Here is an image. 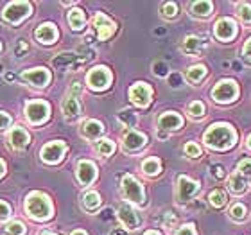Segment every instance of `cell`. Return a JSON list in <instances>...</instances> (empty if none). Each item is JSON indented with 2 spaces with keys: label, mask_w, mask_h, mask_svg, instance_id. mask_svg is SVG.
<instances>
[{
  "label": "cell",
  "mask_w": 251,
  "mask_h": 235,
  "mask_svg": "<svg viewBox=\"0 0 251 235\" xmlns=\"http://www.w3.org/2000/svg\"><path fill=\"white\" fill-rule=\"evenodd\" d=\"M203 140L206 146L215 149V151H226L237 142V133L230 124L217 122V124H212L206 130Z\"/></svg>",
  "instance_id": "6da1fadb"
},
{
  "label": "cell",
  "mask_w": 251,
  "mask_h": 235,
  "mask_svg": "<svg viewBox=\"0 0 251 235\" xmlns=\"http://www.w3.org/2000/svg\"><path fill=\"white\" fill-rule=\"evenodd\" d=\"M24 209H25L29 217H32V219L36 221L50 219L54 212L52 201L49 199V196L43 192H38V190L27 194L25 201H24Z\"/></svg>",
  "instance_id": "7a4b0ae2"
},
{
  "label": "cell",
  "mask_w": 251,
  "mask_h": 235,
  "mask_svg": "<svg viewBox=\"0 0 251 235\" xmlns=\"http://www.w3.org/2000/svg\"><path fill=\"white\" fill-rule=\"evenodd\" d=\"M24 113H25V120L31 126H40L43 122H47L49 117H50V104L47 101H29L25 103V108H24Z\"/></svg>",
  "instance_id": "3957f363"
},
{
  "label": "cell",
  "mask_w": 251,
  "mask_h": 235,
  "mask_svg": "<svg viewBox=\"0 0 251 235\" xmlns=\"http://www.w3.org/2000/svg\"><path fill=\"white\" fill-rule=\"evenodd\" d=\"M121 188H122V196H124L129 203H133V205L146 203V192H144V187H142L140 182H138L135 176L124 174V176H122V182H121Z\"/></svg>",
  "instance_id": "277c9868"
},
{
  "label": "cell",
  "mask_w": 251,
  "mask_h": 235,
  "mask_svg": "<svg viewBox=\"0 0 251 235\" xmlns=\"http://www.w3.org/2000/svg\"><path fill=\"white\" fill-rule=\"evenodd\" d=\"M31 15H32V5L29 2H24V0L9 2L4 7V11H2V18L7 24H13V26H18L22 20H25L27 16Z\"/></svg>",
  "instance_id": "5b68a950"
},
{
  "label": "cell",
  "mask_w": 251,
  "mask_h": 235,
  "mask_svg": "<svg viewBox=\"0 0 251 235\" xmlns=\"http://www.w3.org/2000/svg\"><path fill=\"white\" fill-rule=\"evenodd\" d=\"M79 92H81L79 83H74L61 103V111L68 122H72V120H75L79 115H81V104H79V101H77Z\"/></svg>",
  "instance_id": "8992f818"
},
{
  "label": "cell",
  "mask_w": 251,
  "mask_h": 235,
  "mask_svg": "<svg viewBox=\"0 0 251 235\" xmlns=\"http://www.w3.org/2000/svg\"><path fill=\"white\" fill-rule=\"evenodd\" d=\"M111 79H113V76H111L108 67H94L86 76V84L94 92H102V90L110 88Z\"/></svg>",
  "instance_id": "52a82bcc"
},
{
  "label": "cell",
  "mask_w": 251,
  "mask_h": 235,
  "mask_svg": "<svg viewBox=\"0 0 251 235\" xmlns=\"http://www.w3.org/2000/svg\"><path fill=\"white\" fill-rule=\"evenodd\" d=\"M65 153H67V144L63 140H52L40 149V158H42V162L54 165V163L61 162Z\"/></svg>",
  "instance_id": "ba28073f"
},
{
  "label": "cell",
  "mask_w": 251,
  "mask_h": 235,
  "mask_svg": "<svg viewBox=\"0 0 251 235\" xmlns=\"http://www.w3.org/2000/svg\"><path fill=\"white\" fill-rule=\"evenodd\" d=\"M239 95V86H237L235 81H230V79H225V81H219L215 84L214 90H212V99L215 103H231Z\"/></svg>",
  "instance_id": "9c48e42d"
},
{
  "label": "cell",
  "mask_w": 251,
  "mask_h": 235,
  "mask_svg": "<svg viewBox=\"0 0 251 235\" xmlns=\"http://www.w3.org/2000/svg\"><path fill=\"white\" fill-rule=\"evenodd\" d=\"M22 79H24L25 83L31 84V86H36V88H45V86H49L50 79H52V76H50V72H49L47 68L36 67V68L24 70V72H22Z\"/></svg>",
  "instance_id": "30bf717a"
},
{
  "label": "cell",
  "mask_w": 251,
  "mask_h": 235,
  "mask_svg": "<svg viewBox=\"0 0 251 235\" xmlns=\"http://www.w3.org/2000/svg\"><path fill=\"white\" fill-rule=\"evenodd\" d=\"M29 144H31V135L27 133L25 128L13 126L9 130V133H7V146H9L13 151H24Z\"/></svg>",
  "instance_id": "8fae6325"
},
{
  "label": "cell",
  "mask_w": 251,
  "mask_h": 235,
  "mask_svg": "<svg viewBox=\"0 0 251 235\" xmlns=\"http://www.w3.org/2000/svg\"><path fill=\"white\" fill-rule=\"evenodd\" d=\"M151 97H152V90L151 86L147 83H135L133 86L129 88V99L133 104L140 106V108H146L149 106L151 103Z\"/></svg>",
  "instance_id": "7c38bea8"
},
{
  "label": "cell",
  "mask_w": 251,
  "mask_h": 235,
  "mask_svg": "<svg viewBox=\"0 0 251 235\" xmlns=\"http://www.w3.org/2000/svg\"><path fill=\"white\" fill-rule=\"evenodd\" d=\"M58 36V27L54 26L52 22H43L34 29V40L42 45H52V43H56Z\"/></svg>",
  "instance_id": "4fadbf2b"
},
{
  "label": "cell",
  "mask_w": 251,
  "mask_h": 235,
  "mask_svg": "<svg viewBox=\"0 0 251 235\" xmlns=\"http://www.w3.org/2000/svg\"><path fill=\"white\" fill-rule=\"evenodd\" d=\"M117 217L122 223L126 230H136L140 226V217L135 212V209L131 207L129 203H122L117 210Z\"/></svg>",
  "instance_id": "5bb4252c"
},
{
  "label": "cell",
  "mask_w": 251,
  "mask_h": 235,
  "mask_svg": "<svg viewBox=\"0 0 251 235\" xmlns=\"http://www.w3.org/2000/svg\"><path fill=\"white\" fill-rule=\"evenodd\" d=\"M94 27H95V31H97L99 40H102V42L113 36V32H115V29H117L115 22L110 20L104 13H97V15L94 16Z\"/></svg>",
  "instance_id": "9a60e30c"
},
{
  "label": "cell",
  "mask_w": 251,
  "mask_h": 235,
  "mask_svg": "<svg viewBox=\"0 0 251 235\" xmlns=\"http://www.w3.org/2000/svg\"><path fill=\"white\" fill-rule=\"evenodd\" d=\"M198 188H199L198 182L190 180L188 176H179L178 178V190H176V198H178L179 203H187L188 199L198 192Z\"/></svg>",
  "instance_id": "2e32d148"
},
{
  "label": "cell",
  "mask_w": 251,
  "mask_h": 235,
  "mask_svg": "<svg viewBox=\"0 0 251 235\" xmlns=\"http://www.w3.org/2000/svg\"><path fill=\"white\" fill-rule=\"evenodd\" d=\"M214 32L219 40H223V42H230V40H233L237 34L235 22L231 20V18H221V20L215 22Z\"/></svg>",
  "instance_id": "e0dca14e"
},
{
  "label": "cell",
  "mask_w": 251,
  "mask_h": 235,
  "mask_svg": "<svg viewBox=\"0 0 251 235\" xmlns=\"http://www.w3.org/2000/svg\"><path fill=\"white\" fill-rule=\"evenodd\" d=\"M75 174H77V180L81 185H90L97 178V165L94 162H90V160H81L77 163Z\"/></svg>",
  "instance_id": "ac0fdd59"
},
{
  "label": "cell",
  "mask_w": 251,
  "mask_h": 235,
  "mask_svg": "<svg viewBox=\"0 0 251 235\" xmlns=\"http://www.w3.org/2000/svg\"><path fill=\"white\" fill-rule=\"evenodd\" d=\"M147 144V136L140 131L129 130L124 133V138H122V146H124L126 151H138Z\"/></svg>",
  "instance_id": "d6986e66"
},
{
  "label": "cell",
  "mask_w": 251,
  "mask_h": 235,
  "mask_svg": "<svg viewBox=\"0 0 251 235\" xmlns=\"http://www.w3.org/2000/svg\"><path fill=\"white\" fill-rule=\"evenodd\" d=\"M183 126V119L176 111H165L158 117V130L160 131H176Z\"/></svg>",
  "instance_id": "ffe728a7"
},
{
  "label": "cell",
  "mask_w": 251,
  "mask_h": 235,
  "mask_svg": "<svg viewBox=\"0 0 251 235\" xmlns=\"http://www.w3.org/2000/svg\"><path fill=\"white\" fill-rule=\"evenodd\" d=\"M81 63H83V59H79L77 54L61 52L52 59V67L59 68V70H75Z\"/></svg>",
  "instance_id": "44dd1931"
},
{
  "label": "cell",
  "mask_w": 251,
  "mask_h": 235,
  "mask_svg": "<svg viewBox=\"0 0 251 235\" xmlns=\"http://www.w3.org/2000/svg\"><path fill=\"white\" fill-rule=\"evenodd\" d=\"M102 133H104V126L99 120L90 119V120H84L83 124H81V135L84 138H88V140H100Z\"/></svg>",
  "instance_id": "7402d4cb"
},
{
  "label": "cell",
  "mask_w": 251,
  "mask_h": 235,
  "mask_svg": "<svg viewBox=\"0 0 251 235\" xmlns=\"http://www.w3.org/2000/svg\"><path fill=\"white\" fill-rule=\"evenodd\" d=\"M67 20H68V26L72 31H81L86 24V16H84V11L79 9V7H74V9L68 11L67 15Z\"/></svg>",
  "instance_id": "603a6c76"
},
{
  "label": "cell",
  "mask_w": 251,
  "mask_h": 235,
  "mask_svg": "<svg viewBox=\"0 0 251 235\" xmlns=\"http://www.w3.org/2000/svg\"><path fill=\"white\" fill-rule=\"evenodd\" d=\"M212 9H214V4L208 0H198V2L190 4V15L196 18H206L212 15Z\"/></svg>",
  "instance_id": "cb8c5ba5"
},
{
  "label": "cell",
  "mask_w": 251,
  "mask_h": 235,
  "mask_svg": "<svg viewBox=\"0 0 251 235\" xmlns=\"http://www.w3.org/2000/svg\"><path fill=\"white\" fill-rule=\"evenodd\" d=\"M81 203H83L84 210H88V212H95V210L100 207V196L95 192V190H88V192L83 194Z\"/></svg>",
  "instance_id": "d4e9b609"
},
{
  "label": "cell",
  "mask_w": 251,
  "mask_h": 235,
  "mask_svg": "<svg viewBox=\"0 0 251 235\" xmlns=\"http://www.w3.org/2000/svg\"><path fill=\"white\" fill-rule=\"evenodd\" d=\"M203 47H204V42L203 40H199L198 36H187L183 40V52L185 54H199L201 51H203Z\"/></svg>",
  "instance_id": "484cf974"
},
{
  "label": "cell",
  "mask_w": 251,
  "mask_h": 235,
  "mask_svg": "<svg viewBox=\"0 0 251 235\" xmlns=\"http://www.w3.org/2000/svg\"><path fill=\"white\" fill-rule=\"evenodd\" d=\"M142 171L147 176H156L162 171V162L158 158H147V160L142 162Z\"/></svg>",
  "instance_id": "4316f807"
},
{
  "label": "cell",
  "mask_w": 251,
  "mask_h": 235,
  "mask_svg": "<svg viewBox=\"0 0 251 235\" xmlns=\"http://www.w3.org/2000/svg\"><path fill=\"white\" fill-rule=\"evenodd\" d=\"M25 232H27L25 225H24L22 221H18V219L7 221V223H5V226H4V234L5 235H25Z\"/></svg>",
  "instance_id": "83f0119b"
},
{
  "label": "cell",
  "mask_w": 251,
  "mask_h": 235,
  "mask_svg": "<svg viewBox=\"0 0 251 235\" xmlns=\"http://www.w3.org/2000/svg\"><path fill=\"white\" fill-rule=\"evenodd\" d=\"M95 149H97V153H99L100 157H110V155L115 153V144L110 138H100L95 144Z\"/></svg>",
  "instance_id": "f1b7e54d"
},
{
  "label": "cell",
  "mask_w": 251,
  "mask_h": 235,
  "mask_svg": "<svg viewBox=\"0 0 251 235\" xmlns=\"http://www.w3.org/2000/svg\"><path fill=\"white\" fill-rule=\"evenodd\" d=\"M206 76V68L203 65H194L187 70V79L190 83H199Z\"/></svg>",
  "instance_id": "f546056e"
},
{
  "label": "cell",
  "mask_w": 251,
  "mask_h": 235,
  "mask_svg": "<svg viewBox=\"0 0 251 235\" xmlns=\"http://www.w3.org/2000/svg\"><path fill=\"white\" fill-rule=\"evenodd\" d=\"M13 54H15L16 59H24L29 54V42L25 38H18L15 42V47H13Z\"/></svg>",
  "instance_id": "4dcf8cb0"
},
{
  "label": "cell",
  "mask_w": 251,
  "mask_h": 235,
  "mask_svg": "<svg viewBox=\"0 0 251 235\" xmlns=\"http://www.w3.org/2000/svg\"><path fill=\"white\" fill-rule=\"evenodd\" d=\"M228 185H230L231 192L242 194V192H244V188H246V180H244V178H242L239 173H235L233 176H230V182H228Z\"/></svg>",
  "instance_id": "1f68e13d"
},
{
  "label": "cell",
  "mask_w": 251,
  "mask_h": 235,
  "mask_svg": "<svg viewBox=\"0 0 251 235\" xmlns=\"http://www.w3.org/2000/svg\"><path fill=\"white\" fill-rule=\"evenodd\" d=\"M208 199H210V203L214 205L215 209H221V207H225V205H226V199H228V198H226L225 190L215 188V190H212V192H210Z\"/></svg>",
  "instance_id": "d6a6232c"
},
{
  "label": "cell",
  "mask_w": 251,
  "mask_h": 235,
  "mask_svg": "<svg viewBox=\"0 0 251 235\" xmlns=\"http://www.w3.org/2000/svg\"><path fill=\"white\" fill-rule=\"evenodd\" d=\"M230 217L233 221H244V217H246V207L241 203H235L230 209Z\"/></svg>",
  "instance_id": "836d02e7"
},
{
  "label": "cell",
  "mask_w": 251,
  "mask_h": 235,
  "mask_svg": "<svg viewBox=\"0 0 251 235\" xmlns=\"http://www.w3.org/2000/svg\"><path fill=\"white\" fill-rule=\"evenodd\" d=\"M188 113H190V117H196V119L203 117L204 115V104L201 103V101H194V103L188 104Z\"/></svg>",
  "instance_id": "e575fe53"
},
{
  "label": "cell",
  "mask_w": 251,
  "mask_h": 235,
  "mask_svg": "<svg viewBox=\"0 0 251 235\" xmlns=\"http://www.w3.org/2000/svg\"><path fill=\"white\" fill-rule=\"evenodd\" d=\"M237 15L244 24H250L251 22V5L250 4H239L237 5Z\"/></svg>",
  "instance_id": "d590c367"
},
{
  "label": "cell",
  "mask_w": 251,
  "mask_h": 235,
  "mask_svg": "<svg viewBox=\"0 0 251 235\" xmlns=\"http://www.w3.org/2000/svg\"><path fill=\"white\" fill-rule=\"evenodd\" d=\"M178 15V5L174 4V2H165L162 5V16L165 18H174V16Z\"/></svg>",
  "instance_id": "8d00e7d4"
},
{
  "label": "cell",
  "mask_w": 251,
  "mask_h": 235,
  "mask_svg": "<svg viewBox=\"0 0 251 235\" xmlns=\"http://www.w3.org/2000/svg\"><path fill=\"white\" fill-rule=\"evenodd\" d=\"M183 151H185V155H187V157L198 158L199 155H201V147H199L196 142H187V144H185V147H183Z\"/></svg>",
  "instance_id": "74e56055"
},
{
  "label": "cell",
  "mask_w": 251,
  "mask_h": 235,
  "mask_svg": "<svg viewBox=\"0 0 251 235\" xmlns=\"http://www.w3.org/2000/svg\"><path fill=\"white\" fill-rule=\"evenodd\" d=\"M239 174H241L244 180H250L251 183V160H242L239 163Z\"/></svg>",
  "instance_id": "f35d334b"
},
{
  "label": "cell",
  "mask_w": 251,
  "mask_h": 235,
  "mask_svg": "<svg viewBox=\"0 0 251 235\" xmlns=\"http://www.w3.org/2000/svg\"><path fill=\"white\" fill-rule=\"evenodd\" d=\"M152 72H154V76H158V78H165V76H169V67L163 61H156L152 65Z\"/></svg>",
  "instance_id": "ab89813d"
},
{
  "label": "cell",
  "mask_w": 251,
  "mask_h": 235,
  "mask_svg": "<svg viewBox=\"0 0 251 235\" xmlns=\"http://www.w3.org/2000/svg\"><path fill=\"white\" fill-rule=\"evenodd\" d=\"M11 217V205L0 199V221H7Z\"/></svg>",
  "instance_id": "60d3db41"
},
{
  "label": "cell",
  "mask_w": 251,
  "mask_h": 235,
  "mask_svg": "<svg viewBox=\"0 0 251 235\" xmlns=\"http://www.w3.org/2000/svg\"><path fill=\"white\" fill-rule=\"evenodd\" d=\"M119 119H121L126 126H129V128H131V126H133V124H135V122H136V117H135V113H133V111H127V110H126V111H122L121 115H119Z\"/></svg>",
  "instance_id": "b9f144b4"
},
{
  "label": "cell",
  "mask_w": 251,
  "mask_h": 235,
  "mask_svg": "<svg viewBox=\"0 0 251 235\" xmlns=\"http://www.w3.org/2000/svg\"><path fill=\"white\" fill-rule=\"evenodd\" d=\"M11 117H9V113H5V111H2L0 110V131H4V130H7L11 126Z\"/></svg>",
  "instance_id": "7bdbcfd3"
},
{
  "label": "cell",
  "mask_w": 251,
  "mask_h": 235,
  "mask_svg": "<svg viewBox=\"0 0 251 235\" xmlns=\"http://www.w3.org/2000/svg\"><path fill=\"white\" fill-rule=\"evenodd\" d=\"M169 84H171L173 88L181 86V76H179V74H171V76H169Z\"/></svg>",
  "instance_id": "ee69618b"
},
{
  "label": "cell",
  "mask_w": 251,
  "mask_h": 235,
  "mask_svg": "<svg viewBox=\"0 0 251 235\" xmlns=\"http://www.w3.org/2000/svg\"><path fill=\"white\" fill-rule=\"evenodd\" d=\"M176 235H196V230H194L192 225H185L176 232Z\"/></svg>",
  "instance_id": "f6af8a7d"
},
{
  "label": "cell",
  "mask_w": 251,
  "mask_h": 235,
  "mask_svg": "<svg viewBox=\"0 0 251 235\" xmlns=\"http://www.w3.org/2000/svg\"><path fill=\"white\" fill-rule=\"evenodd\" d=\"M242 54H244V58H246L248 61H251V38L246 42L244 49H242Z\"/></svg>",
  "instance_id": "bcb514c9"
},
{
  "label": "cell",
  "mask_w": 251,
  "mask_h": 235,
  "mask_svg": "<svg viewBox=\"0 0 251 235\" xmlns=\"http://www.w3.org/2000/svg\"><path fill=\"white\" fill-rule=\"evenodd\" d=\"M212 174H214L215 178H223L225 176V169L221 167V165H214V167H212Z\"/></svg>",
  "instance_id": "7dc6e473"
},
{
  "label": "cell",
  "mask_w": 251,
  "mask_h": 235,
  "mask_svg": "<svg viewBox=\"0 0 251 235\" xmlns=\"http://www.w3.org/2000/svg\"><path fill=\"white\" fill-rule=\"evenodd\" d=\"M5 176V162L0 158V178H4Z\"/></svg>",
  "instance_id": "c3c4849f"
},
{
  "label": "cell",
  "mask_w": 251,
  "mask_h": 235,
  "mask_svg": "<svg viewBox=\"0 0 251 235\" xmlns=\"http://www.w3.org/2000/svg\"><path fill=\"white\" fill-rule=\"evenodd\" d=\"M108 235H126V232L121 230V228H113V230H111Z\"/></svg>",
  "instance_id": "681fc988"
},
{
  "label": "cell",
  "mask_w": 251,
  "mask_h": 235,
  "mask_svg": "<svg viewBox=\"0 0 251 235\" xmlns=\"http://www.w3.org/2000/svg\"><path fill=\"white\" fill-rule=\"evenodd\" d=\"M70 235H88V234H86V232H84V230H74Z\"/></svg>",
  "instance_id": "f907efd6"
},
{
  "label": "cell",
  "mask_w": 251,
  "mask_h": 235,
  "mask_svg": "<svg viewBox=\"0 0 251 235\" xmlns=\"http://www.w3.org/2000/svg\"><path fill=\"white\" fill-rule=\"evenodd\" d=\"M144 235H160V232H156V230H147Z\"/></svg>",
  "instance_id": "816d5d0a"
},
{
  "label": "cell",
  "mask_w": 251,
  "mask_h": 235,
  "mask_svg": "<svg viewBox=\"0 0 251 235\" xmlns=\"http://www.w3.org/2000/svg\"><path fill=\"white\" fill-rule=\"evenodd\" d=\"M40 235H58V234H52V232H42Z\"/></svg>",
  "instance_id": "f5cc1de1"
},
{
  "label": "cell",
  "mask_w": 251,
  "mask_h": 235,
  "mask_svg": "<svg viewBox=\"0 0 251 235\" xmlns=\"http://www.w3.org/2000/svg\"><path fill=\"white\" fill-rule=\"evenodd\" d=\"M248 147H250V149H251V135L248 136Z\"/></svg>",
  "instance_id": "db71d44e"
},
{
  "label": "cell",
  "mask_w": 251,
  "mask_h": 235,
  "mask_svg": "<svg viewBox=\"0 0 251 235\" xmlns=\"http://www.w3.org/2000/svg\"><path fill=\"white\" fill-rule=\"evenodd\" d=\"M2 70H4V67H2V63H0V74H2Z\"/></svg>",
  "instance_id": "11a10c76"
},
{
  "label": "cell",
  "mask_w": 251,
  "mask_h": 235,
  "mask_svg": "<svg viewBox=\"0 0 251 235\" xmlns=\"http://www.w3.org/2000/svg\"><path fill=\"white\" fill-rule=\"evenodd\" d=\"M0 52H2V43H0Z\"/></svg>",
  "instance_id": "9f6ffc18"
}]
</instances>
